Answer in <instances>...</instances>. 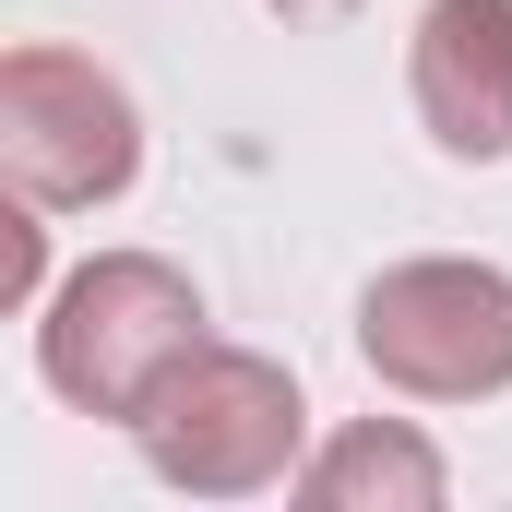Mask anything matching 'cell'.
<instances>
[{
    "label": "cell",
    "mask_w": 512,
    "mask_h": 512,
    "mask_svg": "<svg viewBox=\"0 0 512 512\" xmlns=\"http://www.w3.org/2000/svg\"><path fill=\"white\" fill-rule=\"evenodd\" d=\"M191 346H215L203 334V286L167 251H96L36 298V382L72 417H120L131 429Z\"/></svg>",
    "instance_id": "6da1fadb"
},
{
    "label": "cell",
    "mask_w": 512,
    "mask_h": 512,
    "mask_svg": "<svg viewBox=\"0 0 512 512\" xmlns=\"http://www.w3.org/2000/svg\"><path fill=\"white\" fill-rule=\"evenodd\" d=\"M131 441H143V465L167 477V489H191V501H251V489H298V465H310V393L286 358H262V346H191L155 405L131 417Z\"/></svg>",
    "instance_id": "7a4b0ae2"
},
{
    "label": "cell",
    "mask_w": 512,
    "mask_h": 512,
    "mask_svg": "<svg viewBox=\"0 0 512 512\" xmlns=\"http://www.w3.org/2000/svg\"><path fill=\"white\" fill-rule=\"evenodd\" d=\"M358 358L405 405H489L512 393V274L465 251L382 262L358 298Z\"/></svg>",
    "instance_id": "3957f363"
},
{
    "label": "cell",
    "mask_w": 512,
    "mask_h": 512,
    "mask_svg": "<svg viewBox=\"0 0 512 512\" xmlns=\"http://www.w3.org/2000/svg\"><path fill=\"white\" fill-rule=\"evenodd\" d=\"M0 179L36 215H96L143 179V108L84 48H12L0 60Z\"/></svg>",
    "instance_id": "277c9868"
},
{
    "label": "cell",
    "mask_w": 512,
    "mask_h": 512,
    "mask_svg": "<svg viewBox=\"0 0 512 512\" xmlns=\"http://www.w3.org/2000/svg\"><path fill=\"white\" fill-rule=\"evenodd\" d=\"M405 96L453 167L512 155V0H429L405 36Z\"/></svg>",
    "instance_id": "5b68a950"
},
{
    "label": "cell",
    "mask_w": 512,
    "mask_h": 512,
    "mask_svg": "<svg viewBox=\"0 0 512 512\" xmlns=\"http://www.w3.org/2000/svg\"><path fill=\"white\" fill-rule=\"evenodd\" d=\"M298 501H310V512H441V501H453V465H441L429 429L358 417V429H334V441L298 465Z\"/></svg>",
    "instance_id": "8992f818"
},
{
    "label": "cell",
    "mask_w": 512,
    "mask_h": 512,
    "mask_svg": "<svg viewBox=\"0 0 512 512\" xmlns=\"http://www.w3.org/2000/svg\"><path fill=\"white\" fill-rule=\"evenodd\" d=\"M0 298H48V227H36V203L12 191V215H0Z\"/></svg>",
    "instance_id": "52a82bcc"
},
{
    "label": "cell",
    "mask_w": 512,
    "mask_h": 512,
    "mask_svg": "<svg viewBox=\"0 0 512 512\" xmlns=\"http://www.w3.org/2000/svg\"><path fill=\"white\" fill-rule=\"evenodd\" d=\"M262 12H286V24H334V12H358V0H262Z\"/></svg>",
    "instance_id": "ba28073f"
}]
</instances>
